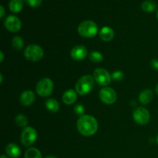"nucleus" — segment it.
<instances>
[{
  "label": "nucleus",
  "mask_w": 158,
  "mask_h": 158,
  "mask_svg": "<svg viewBox=\"0 0 158 158\" xmlns=\"http://www.w3.org/2000/svg\"><path fill=\"white\" fill-rule=\"evenodd\" d=\"M15 122L16 123L17 126L21 127H26L28 123V119L26 118V117L23 114H19V115L16 116L15 119Z\"/></svg>",
  "instance_id": "obj_22"
},
{
  "label": "nucleus",
  "mask_w": 158,
  "mask_h": 158,
  "mask_svg": "<svg viewBox=\"0 0 158 158\" xmlns=\"http://www.w3.org/2000/svg\"><path fill=\"white\" fill-rule=\"evenodd\" d=\"M25 158H42V154L38 149L31 148L25 153Z\"/></svg>",
  "instance_id": "obj_20"
},
{
  "label": "nucleus",
  "mask_w": 158,
  "mask_h": 158,
  "mask_svg": "<svg viewBox=\"0 0 158 158\" xmlns=\"http://www.w3.org/2000/svg\"><path fill=\"white\" fill-rule=\"evenodd\" d=\"M133 117L134 121L140 125H146L150 121V113L146 108L137 107L133 113Z\"/></svg>",
  "instance_id": "obj_8"
},
{
  "label": "nucleus",
  "mask_w": 158,
  "mask_h": 158,
  "mask_svg": "<svg viewBox=\"0 0 158 158\" xmlns=\"http://www.w3.org/2000/svg\"><path fill=\"white\" fill-rule=\"evenodd\" d=\"M5 27L11 32H17L21 29V21L14 15H9L6 19L4 23Z\"/></svg>",
  "instance_id": "obj_10"
},
{
  "label": "nucleus",
  "mask_w": 158,
  "mask_h": 158,
  "mask_svg": "<svg viewBox=\"0 0 158 158\" xmlns=\"http://www.w3.org/2000/svg\"><path fill=\"white\" fill-rule=\"evenodd\" d=\"M35 90L40 97H49L52 94V90H53V83L49 78L42 79L37 83Z\"/></svg>",
  "instance_id": "obj_5"
},
{
  "label": "nucleus",
  "mask_w": 158,
  "mask_h": 158,
  "mask_svg": "<svg viewBox=\"0 0 158 158\" xmlns=\"http://www.w3.org/2000/svg\"><path fill=\"white\" fill-rule=\"evenodd\" d=\"M141 8L144 12H152L157 9V4L153 0H145L141 4Z\"/></svg>",
  "instance_id": "obj_19"
},
{
  "label": "nucleus",
  "mask_w": 158,
  "mask_h": 158,
  "mask_svg": "<svg viewBox=\"0 0 158 158\" xmlns=\"http://www.w3.org/2000/svg\"><path fill=\"white\" fill-rule=\"evenodd\" d=\"M73 110H74V113H75L77 115L80 116V117H81V116H83V113H84L85 109H84V106H83L82 104H77L74 106Z\"/></svg>",
  "instance_id": "obj_25"
},
{
  "label": "nucleus",
  "mask_w": 158,
  "mask_h": 158,
  "mask_svg": "<svg viewBox=\"0 0 158 158\" xmlns=\"http://www.w3.org/2000/svg\"><path fill=\"white\" fill-rule=\"evenodd\" d=\"M6 153L9 157L18 158L21 154V151L15 143H9L6 148Z\"/></svg>",
  "instance_id": "obj_14"
},
{
  "label": "nucleus",
  "mask_w": 158,
  "mask_h": 158,
  "mask_svg": "<svg viewBox=\"0 0 158 158\" xmlns=\"http://www.w3.org/2000/svg\"><path fill=\"white\" fill-rule=\"evenodd\" d=\"M78 32L84 38H93L98 33V26L91 20H85L78 26Z\"/></svg>",
  "instance_id": "obj_2"
},
{
  "label": "nucleus",
  "mask_w": 158,
  "mask_h": 158,
  "mask_svg": "<svg viewBox=\"0 0 158 158\" xmlns=\"http://www.w3.org/2000/svg\"><path fill=\"white\" fill-rule=\"evenodd\" d=\"M94 78L99 85L105 86V87L106 86H108L112 80V77L109 73V72L102 68H99L94 70Z\"/></svg>",
  "instance_id": "obj_6"
},
{
  "label": "nucleus",
  "mask_w": 158,
  "mask_h": 158,
  "mask_svg": "<svg viewBox=\"0 0 158 158\" xmlns=\"http://www.w3.org/2000/svg\"><path fill=\"white\" fill-rule=\"evenodd\" d=\"M9 10L14 13H18L21 12L23 8V0H10L9 3Z\"/></svg>",
  "instance_id": "obj_17"
},
{
  "label": "nucleus",
  "mask_w": 158,
  "mask_h": 158,
  "mask_svg": "<svg viewBox=\"0 0 158 158\" xmlns=\"http://www.w3.org/2000/svg\"><path fill=\"white\" fill-rule=\"evenodd\" d=\"M78 131L85 137H90L97 133L98 123L95 117L90 115H83L77 120Z\"/></svg>",
  "instance_id": "obj_1"
},
{
  "label": "nucleus",
  "mask_w": 158,
  "mask_h": 158,
  "mask_svg": "<svg viewBox=\"0 0 158 158\" xmlns=\"http://www.w3.org/2000/svg\"><path fill=\"white\" fill-rule=\"evenodd\" d=\"M87 49L84 46H82V45L74 46L70 52L72 59L76 60V61H81V60H84L86 56H87Z\"/></svg>",
  "instance_id": "obj_11"
},
{
  "label": "nucleus",
  "mask_w": 158,
  "mask_h": 158,
  "mask_svg": "<svg viewBox=\"0 0 158 158\" xmlns=\"http://www.w3.org/2000/svg\"><path fill=\"white\" fill-rule=\"evenodd\" d=\"M151 66L153 69L158 70V59H154L151 61Z\"/></svg>",
  "instance_id": "obj_27"
},
{
  "label": "nucleus",
  "mask_w": 158,
  "mask_h": 158,
  "mask_svg": "<svg viewBox=\"0 0 158 158\" xmlns=\"http://www.w3.org/2000/svg\"><path fill=\"white\" fill-rule=\"evenodd\" d=\"M0 11H1V14H0V18L2 19L5 15V9L2 6H0Z\"/></svg>",
  "instance_id": "obj_28"
},
{
  "label": "nucleus",
  "mask_w": 158,
  "mask_h": 158,
  "mask_svg": "<svg viewBox=\"0 0 158 158\" xmlns=\"http://www.w3.org/2000/svg\"><path fill=\"white\" fill-rule=\"evenodd\" d=\"M112 80H114V81H121L122 80L124 77V75H123V73L121 71H115V72L113 73L112 74Z\"/></svg>",
  "instance_id": "obj_24"
},
{
  "label": "nucleus",
  "mask_w": 158,
  "mask_h": 158,
  "mask_svg": "<svg viewBox=\"0 0 158 158\" xmlns=\"http://www.w3.org/2000/svg\"><path fill=\"white\" fill-rule=\"evenodd\" d=\"M155 92H156V94L158 95V84H157V86H156V87H155Z\"/></svg>",
  "instance_id": "obj_30"
},
{
  "label": "nucleus",
  "mask_w": 158,
  "mask_h": 158,
  "mask_svg": "<svg viewBox=\"0 0 158 158\" xmlns=\"http://www.w3.org/2000/svg\"><path fill=\"white\" fill-rule=\"evenodd\" d=\"M12 46L15 50H21L24 46V42L21 37L15 36L12 40Z\"/></svg>",
  "instance_id": "obj_21"
},
{
  "label": "nucleus",
  "mask_w": 158,
  "mask_h": 158,
  "mask_svg": "<svg viewBox=\"0 0 158 158\" xmlns=\"http://www.w3.org/2000/svg\"><path fill=\"white\" fill-rule=\"evenodd\" d=\"M0 77H1V80H0V83H2V74H0Z\"/></svg>",
  "instance_id": "obj_32"
},
{
  "label": "nucleus",
  "mask_w": 158,
  "mask_h": 158,
  "mask_svg": "<svg viewBox=\"0 0 158 158\" xmlns=\"http://www.w3.org/2000/svg\"><path fill=\"white\" fill-rule=\"evenodd\" d=\"M25 1L31 7L36 8L41 6L43 0H25Z\"/></svg>",
  "instance_id": "obj_26"
},
{
  "label": "nucleus",
  "mask_w": 158,
  "mask_h": 158,
  "mask_svg": "<svg viewBox=\"0 0 158 158\" xmlns=\"http://www.w3.org/2000/svg\"><path fill=\"white\" fill-rule=\"evenodd\" d=\"M99 35L102 40L105 42H110L114 39V32L112 28L109 26H104L100 29Z\"/></svg>",
  "instance_id": "obj_13"
},
{
  "label": "nucleus",
  "mask_w": 158,
  "mask_h": 158,
  "mask_svg": "<svg viewBox=\"0 0 158 158\" xmlns=\"http://www.w3.org/2000/svg\"><path fill=\"white\" fill-rule=\"evenodd\" d=\"M157 143H158V134H157Z\"/></svg>",
  "instance_id": "obj_34"
},
{
  "label": "nucleus",
  "mask_w": 158,
  "mask_h": 158,
  "mask_svg": "<svg viewBox=\"0 0 158 158\" xmlns=\"http://www.w3.org/2000/svg\"><path fill=\"white\" fill-rule=\"evenodd\" d=\"M44 55L43 49L37 45L32 44L26 47L24 52V56L29 61L38 62L42 60Z\"/></svg>",
  "instance_id": "obj_4"
},
{
  "label": "nucleus",
  "mask_w": 158,
  "mask_h": 158,
  "mask_svg": "<svg viewBox=\"0 0 158 158\" xmlns=\"http://www.w3.org/2000/svg\"><path fill=\"white\" fill-rule=\"evenodd\" d=\"M99 97L103 103L107 105H110L115 103L117 97L115 90L112 88L107 87V86L103 88L100 90Z\"/></svg>",
  "instance_id": "obj_9"
},
{
  "label": "nucleus",
  "mask_w": 158,
  "mask_h": 158,
  "mask_svg": "<svg viewBox=\"0 0 158 158\" xmlns=\"http://www.w3.org/2000/svg\"><path fill=\"white\" fill-rule=\"evenodd\" d=\"M37 138V132L31 127H26L21 134V142L24 146L29 147L33 144Z\"/></svg>",
  "instance_id": "obj_7"
},
{
  "label": "nucleus",
  "mask_w": 158,
  "mask_h": 158,
  "mask_svg": "<svg viewBox=\"0 0 158 158\" xmlns=\"http://www.w3.org/2000/svg\"><path fill=\"white\" fill-rule=\"evenodd\" d=\"M35 96L32 90H26L21 94L19 98L20 103L23 106H29L35 102Z\"/></svg>",
  "instance_id": "obj_12"
},
{
  "label": "nucleus",
  "mask_w": 158,
  "mask_h": 158,
  "mask_svg": "<svg viewBox=\"0 0 158 158\" xmlns=\"http://www.w3.org/2000/svg\"><path fill=\"white\" fill-rule=\"evenodd\" d=\"M94 78L89 75L83 76L79 79L76 84V91L80 95H86L93 89L94 86Z\"/></svg>",
  "instance_id": "obj_3"
},
{
  "label": "nucleus",
  "mask_w": 158,
  "mask_h": 158,
  "mask_svg": "<svg viewBox=\"0 0 158 158\" xmlns=\"http://www.w3.org/2000/svg\"><path fill=\"white\" fill-rule=\"evenodd\" d=\"M46 107L49 112L56 113L60 110V103L54 99H48L46 101Z\"/></svg>",
  "instance_id": "obj_18"
},
{
  "label": "nucleus",
  "mask_w": 158,
  "mask_h": 158,
  "mask_svg": "<svg viewBox=\"0 0 158 158\" xmlns=\"http://www.w3.org/2000/svg\"><path fill=\"white\" fill-rule=\"evenodd\" d=\"M0 56H1V63H2L3 58H4V56H3V52H0Z\"/></svg>",
  "instance_id": "obj_29"
},
{
  "label": "nucleus",
  "mask_w": 158,
  "mask_h": 158,
  "mask_svg": "<svg viewBox=\"0 0 158 158\" xmlns=\"http://www.w3.org/2000/svg\"><path fill=\"white\" fill-rule=\"evenodd\" d=\"M154 94L151 89H146L142 91L139 96V100L142 104H148L152 100Z\"/></svg>",
  "instance_id": "obj_16"
},
{
  "label": "nucleus",
  "mask_w": 158,
  "mask_h": 158,
  "mask_svg": "<svg viewBox=\"0 0 158 158\" xmlns=\"http://www.w3.org/2000/svg\"><path fill=\"white\" fill-rule=\"evenodd\" d=\"M157 19H158V10H157Z\"/></svg>",
  "instance_id": "obj_35"
},
{
  "label": "nucleus",
  "mask_w": 158,
  "mask_h": 158,
  "mask_svg": "<svg viewBox=\"0 0 158 158\" xmlns=\"http://www.w3.org/2000/svg\"><path fill=\"white\" fill-rule=\"evenodd\" d=\"M77 93L73 89H68L63 95V101L66 105L73 104L77 100Z\"/></svg>",
  "instance_id": "obj_15"
},
{
  "label": "nucleus",
  "mask_w": 158,
  "mask_h": 158,
  "mask_svg": "<svg viewBox=\"0 0 158 158\" xmlns=\"http://www.w3.org/2000/svg\"><path fill=\"white\" fill-rule=\"evenodd\" d=\"M1 158H8V157H6V155H2V156H1Z\"/></svg>",
  "instance_id": "obj_33"
},
{
  "label": "nucleus",
  "mask_w": 158,
  "mask_h": 158,
  "mask_svg": "<svg viewBox=\"0 0 158 158\" xmlns=\"http://www.w3.org/2000/svg\"><path fill=\"white\" fill-rule=\"evenodd\" d=\"M45 158H58V157H55V156H47V157Z\"/></svg>",
  "instance_id": "obj_31"
},
{
  "label": "nucleus",
  "mask_w": 158,
  "mask_h": 158,
  "mask_svg": "<svg viewBox=\"0 0 158 158\" xmlns=\"http://www.w3.org/2000/svg\"><path fill=\"white\" fill-rule=\"evenodd\" d=\"M89 60H90L93 63H101L103 60V56L100 52L94 51V52H92L89 54Z\"/></svg>",
  "instance_id": "obj_23"
}]
</instances>
